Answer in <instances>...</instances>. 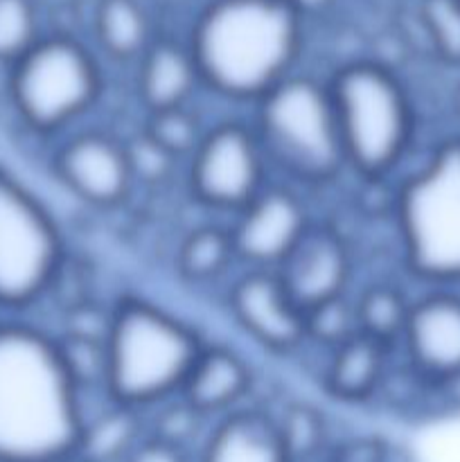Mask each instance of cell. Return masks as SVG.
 Segmentation results:
<instances>
[{
  "label": "cell",
  "instance_id": "27",
  "mask_svg": "<svg viewBox=\"0 0 460 462\" xmlns=\"http://www.w3.org/2000/svg\"><path fill=\"white\" fill-rule=\"evenodd\" d=\"M307 343H316L325 350H334L359 332L356 325L354 298L347 296L334 298L307 311Z\"/></svg>",
  "mask_w": 460,
  "mask_h": 462
},
{
  "label": "cell",
  "instance_id": "9",
  "mask_svg": "<svg viewBox=\"0 0 460 462\" xmlns=\"http://www.w3.org/2000/svg\"><path fill=\"white\" fill-rule=\"evenodd\" d=\"M271 162L251 120L207 126L188 161V185L201 206L237 215L271 183Z\"/></svg>",
  "mask_w": 460,
  "mask_h": 462
},
{
  "label": "cell",
  "instance_id": "7",
  "mask_svg": "<svg viewBox=\"0 0 460 462\" xmlns=\"http://www.w3.org/2000/svg\"><path fill=\"white\" fill-rule=\"evenodd\" d=\"M9 97L36 134H57L93 111L102 70L93 52L70 36H41L12 66Z\"/></svg>",
  "mask_w": 460,
  "mask_h": 462
},
{
  "label": "cell",
  "instance_id": "23",
  "mask_svg": "<svg viewBox=\"0 0 460 462\" xmlns=\"http://www.w3.org/2000/svg\"><path fill=\"white\" fill-rule=\"evenodd\" d=\"M59 352L66 364L68 374L75 382L77 391L81 393H104L106 383V343L104 332H90V329H66L57 337Z\"/></svg>",
  "mask_w": 460,
  "mask_h": 462
},
{
  "label": "cell",
  "instance_id": "32",
  "mask_svg": "<svg viewBox=\"0 0 460 462\" xmlns=\"http://www.w3.org/2000/svg\"><path fill=\"white\" fill-rule=\"evenodd\" d=\"M334 462H382V447L368 440L352 442L343 447V451H336Z\"/></svg>",
  "mask_w": 460,
  "mask_h": 462
},
{
  "label": "cell",
  "instance_id": "20",
  "mask_svg": "<svg viewBox=\"0 0 460 462\" xmlns=\"http://www.w3.org/2000/svg\"><path fill=\"white\" fill-rule=\"evenodd\" d=\"M237 262L233 237L224 226H198L189 230L176 248L174 266L183 282L206 287L216 282Z\"/></svg>",
  "mask_w": 460,
  "mask_h": 462
},
{
  "label": "cell",
  "instance_id": "24",
  "mask_svg": "<svg viewBox=\"0 0 460 462\" xmlns=\"http://www.w3.org/2000/svg\"><path fill=\"white\" fill-rule=\"evenodd\" d=\"M140 131L174 161H189L201 144L207 126H203L201 117L194 113L192 106H183L147 113Z\"/></svg>",
  "mask_w": 460,
  "mask_h": 462
},
{
  "label": "cell",
  "instance_id": "3",
  "mask_svg": "<svg viewBox=\"0 0 460 462\" xmlns=\"http://www.w3.org/2000/svg\"><path fill=\"white\" fill-rule=\"evenodd\" d=\"M104 393L126 409L147 411L180 395L206 341L197 329L147 298L126 296L108 314Z\"/></svg>",
  "mask_w": 460,
  "mask_h": 462
},
{
  "label": "cell",
  "instance_id": "4",
  "mask_svg": "<svg viewBox=\"0 0 460 462\" xmlns=\"http://www.w3.org/2000/svg\"><path fill=\"white\" fill-rule=\"evenodd\" d=\"M350 174L368 183L391 179L415 140V106L395 70L379 61L343 63L327 79Z\"/></svg>",
  "mask_w": 460,
  "mask_h": 462
},
{
  "label": "cell",
  "instance_id": "29",
  "mask_svg": "<svg viewBox=\"0 0 460 462\" xmlns=\"http://www.w3.org/2000/svg\"><path fill=\"white\" fill-rule=\"evenodd\" d=\"M422 21L436 52L460 63V0H424Z\"/></svg>",
  "mask_w": 460,
  "mask_h": 462
},
{
  "label": "cell",
  "instance_id": "10",
  "mask_svg": "<svg viewBox=\"0 0 460 462\" xmlns=\"http://www.w3.org/2000/svg\"><path fill=\"white\" fill-rule=\"evenodd\" d=\"M228 226L235 255L248 269L275 271L314 226V215L300 188L271 180Z\"/></svg>",
  "mask_w": 460,
  "mask_h": 462
},
{
  "label": "cell",
  "instance_id": "22",
  "mask_svg": "<svg viewBox=\"0 0 460 462\" xmlns=\"http://www.w3.org/2000/svg\"><path fill=\"white\" fill-rule=\"evenodd\" d=\"M410 302L401 287L392 282H373L361 289L354 298L359 332L374 341L397 350L409 320Z\"/></svg>",
  "mask_w": 460,
  "mask_h": 462
},
{
  "label": "cell",
  "instance_id": "12",
  "mask_svg": "<svg viewBox=\"0 0 460 462\" xmlns=\"http://www.w3.org/2000/svg\"><path fill=\"white\" fill-rule=\"evenodd\" d=\"M235 325L255 346L287 356L307 346V316L275 271L246 269L225 296Z\"/></svg>",
  "mask_w": 460,
  "mask_h": 462
},
{
  "label": "cell",
  "instance_id": "1",
  "mask_svg": "<svg viewBox=\"0 0 460 462\" xmlns=\"http://www.w3.org/2000/svg\"><path fill=\"white\" fill-rule=\"evenodd\" d=\"M84 402L57 337L32 325L0 323V462L77 458Z\"/></svg>",
  "mask_w": 460,
  "mask_h": 462
},
{
  "label": "cell",
  "instance_id": "18",
  "mask_svg": "<svg viewBox=\"0 0 460 462\" xmlns=\"http://www.w3.org/2000/svg\"><path fill=\"white\" fill-rule=\"evenodd\" d=\"M198 462H291L273 415L237 409L215 420Z\"/></svg>",
  "mask_w": 460,
  "mask_h": 462
},
{
  "label": "cell",
  "instance_id": "16",
  "mask_svg": "<svg viewBox=\"0 0 460 462\" xmlns=\"http://www.w3.org/2000/svg\"><path fill=\"white\" fill-rule=\"evenodd\" d=\"M201 86V72L188 43L158 39L138 59L135 95L144 116L189 106Z\"/></svg>",
  "mask_w": 460,
  "mask_h": 462
},
{
  "label": "cell",
  "instance_id": "33",
  "mask_svg": "<svg viewBox=\"0 0 460 462\" xmlns=\"http://www.w3.org/2000/svg\"><path fill=\"white\" fill-rule=\"evenodd\" d=\"M284 3H287L293 12H298L305 18L307 14H316L320 12V9H325L332 0H284Z\"/></svg>",
  "mask_w": 460,
  "mask_h": 462
},
{
  "label": "cell",
  "instance_id": "19",
  "mask_svg": "<svg viewBox=\"0 0 460 462\" xmlns=\"http://www.w3.org/2000/svg\"><path fill=\"white\" fill-rule=\"evenodd\" d=\"M147 436L143 411L126 409L108 400L93 418H84L77 458L84 462H124L126 456Z\"/></svg>",
  "mask_w": 460,
  "mask_h": 462
},
{
  "label": "cell",
  "instance_id": "5",
  "mask_svg": "<svg viewBox=\"0 0 460 462\" xmlns=\"http://www.w3.org/2000/svg\"><path fill=\"white\" fill-rule=\"evenodd\" d=\"M271 170L296 188H327L347 171L327 79L293 72L253 104Z\"/></svg>",
  "mask_w": 460,
  "mask_h": 462
},
{
  "label": "cell",
  "instance_id": "31",
  "mask_svg": "<svg viewBox=\"0 0 460 462\" xmlns=\"http://www.w3.org/2000/svg\"><path fill=\"white\" fill-rule=\"evenodd\" d=\"M124 462H188V451L174 445L144 436L133 451L126 456Z\"/></svg>",
  "mask_w": 460,
  "mask_h": 462
},
{
  "label": "cell",
  "instance_id": "17",
  "mask_svg": "<svg viewBox=\"0 0 460 462\" xmlns=\"http://www.w3.org/2000/svg\"><path fill=\"white\" fill-rule=\"evenodd\" d=\"M397 350L356 332L329 350L323 370V386L329 397L343 404H363L386 386L391 359Z\"/></svg>",
  "mask_w": 460,
  "mask_h": 462
},
{
  "label": "cell",
  "instance_id": "11",
  "mask_svg": "<svg viewBox=\"0 0 460 462\" xmlns=\"http://www.w3.org/2000/svg\"><path fill=\"white\" fill-rule=\"evenodd\" d=\"M52 171L77 201L95 210L124 206L135 188L126 140L108 131L70 135L54 152Z\"/></svg>",
  "mask_w": 460,
  "mask_h": 462
},
{
  "label": "cell",
  "instance_id": "34",
  "mask_svg": "<svg viewBox=\"0 0 460 462\" xmlns=\"http://www.w3.org/2000/svg\"><path fill=\"white\" fill-rule=\"evenodd\" d=\"M455 108L460 111V88H458V93H455Z\"/></svg>",
  "mask_w": 460,
  "mask_h": 462
},
{
  "label": "cell",
  "instance_id": "15",
  "mask_svg": "<svg viewBox=\"0 0 460 462\" xmlns=\"http://www.w3.org/2000/svg\"><path fill=\"white\" fill-rule=\"evenodd\" d=\"M253 386L251 364L225 343H206L198 352L180 397L206 420L242 409Z\"/></svg>",
  "mask_w": 460,
  "mask_h": 462
},
{
  "label": "cell",
  "instance_id": "25",
  "mask_svg": "<svg viewBox=\"0 0 460 462\" xmlns=\"http://www.w3.org/2000/svg\"><path fill=\"white\" fill-rule=\"evenodd\" d=\"M273 420L291 462L309 460L311 456L318 454L323 447L325 422L314 406L305 402H293L287 409H282L280 418Z\"/></svg>",
  "mask_w": 460,
  "mask_h": 462
},
{
  "label": "cell",
  "instance_id": "28",
  "mask_svg": "<svg viewBox=\"0 0 460 462\" xmlns=\"http://www.w3.org/2000/svg\"><path fill=\"white\" fill-rule=\"evenodd\" d=\"M153 409H158V413L153 420H147V436L188 451L189 440L197 436L198 424L206 422V418L198 415L180 395Z\"/></svg>",
  "mask_w": 460,
  "mask_h": 462
},
{
  "label": "cell",
  "instance_id": "13",
  "mask_svg": "<svg viewBox=\"0 0 460 462\" xmlns=\"http://www.w3.org/2000/svg\"><path fill=\"white\" fill-rule=\"evenodd\" d=\"M397 350L406 368L428 383L460 379V293L433 289L413 298Z\"/></svg>",
  "mask_w": 460,
  "mask_h": 462
},
{
  "label": "cell",
  "instance_id": "26",
  "mask_svg": "<svg viewBox=\"0 0 460 462\" xmlns=\"http://www.w3.org/2000/svg\"><path fill=\"white\" fill-rule=\"evenodd\" d=\"M41 39L30 0H0V63L14 66Z\"/></svg>",
  "mask_w": 460,
  "mask_h": 462
},
{
  "label": "cell",
  "instance_id": "30",
  "mask_svg": "<svg viewBox=\"0 0 460 462\" xmlns=\"http://www.w3.org/2000/svg\"><path fill=\"white\" fill-rule=\"evenodd\" d=\"M126 152H129L131 170H133L135 185L138 183H149L158 185L162 180L170 179L171 170L176 167L174 158L170 153L162 152L158 144H153L143 131L133 135L131 140H126Z\"/></svg>",
  "mask_w": 460,
  "mask_h": 462
},
{
  "label": "cell",
  "instance_id": "21",
  "mask_svg": "<svg viewBox=\"0 0 460 462\" xmlns=\"http://www.w3.org/2000/svg\"><path fill=\"white\" fill-rule=\"evenodd\" d=\"M95 34L115 61L138 63L153 43L147 14L135 0H102L95 14Z\"/></svg>",
  "mask_w": 460,
  "mask_h": 462
},
{
  "label": "cell",
  "instance_id": "6",
  "mask_svg": "<svg viewBox=\"0 0 460 462\" xmlns=\"http://www.w3.org/2000/svg\"><path fill=\"white\" fill-rule=\"evenodd\" d=\"M392 219L404 264L436 287L460 284V138H446L397 185Z\"/></svg>",
  "mask_w": 460,
  "mask_h": 462
},
{
  "label": "cell",
  "instance_id": "2",
  "mask_svg": "<svg viewBox=\"0 0 460 462\" xmlns=\"http://www.w3.org/2000/svg\"><path fill=\"white\" fill-rule=\"evenodd\" d=\"M188 45L207 90L255 104L296 72L302 16L284 0H212L198 14Z\"/></svg>",
  "mask_w": 460,
  "mask_h": 462
},
{
  "label": "cell",
  "instance_id": "8",
  "mask_svg": "<svg viewBox=\"0 0 460 462\" xmlns=\"http://www.w3.org/2000/svg\"><path fill=\"white\" fill-rule=\"evenodd\" d=\"M66 262V244L48 208L0 170V307L25 310L45 296Z\"/></svg>",
  "mask_w": 460,
  "mask_h": 462
},
{
  "label": "cell",
  "instance_id": "14",
  "mask_svg": "<svg viewBox=\"0 0 460 462\" xmlns=\"http://www.w3.org/2000/svg\"><path fill=\"white\" fill-rule=\"evenodd\" d=\"M289 296L302 311L350 293L354 253L345 235L329 224L314 221L296 251L275 269Z\"/></svg>",
  "mask_w": 460,
  "mask_h": 462
}]
</instances>
